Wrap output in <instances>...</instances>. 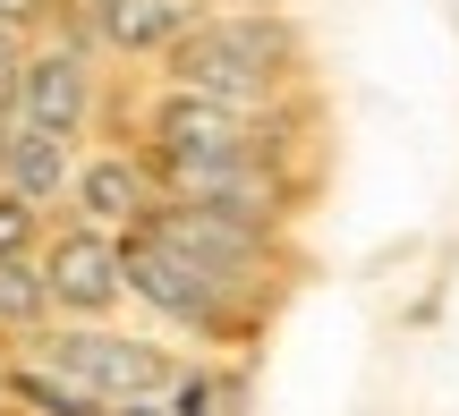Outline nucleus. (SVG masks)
I'll use <instances>...</instances> for the list:
<instances>
[{
	"mask_svg": "<svg viewBox=\"0 0 459 416\" xmlns=\"http://www.w3.org/2000/svg\"><path fill=\"white\" fill-rule=\"evenodd\" d=\"M17 68H26V60H17V43H9V26H0V111H9V94H17Z\"/></svg>",
	"mask_w": 459,
	"mask_h": 416,
	"instance_id": "nucleus-15",
	"label": "nucleus"
},
{
	"mask_svg": "<svg viewBox=\"0 0 459 416\" xmlns=\"http://www.w3.org/2000/svg\"><path fill=\"white\" fill-rule=\"evenodd\" d=\"M43 315H51L43 272H34L26 255H0V332H34Z\"/></svg>",
	"mask_w": 459,
	"mask_h": 416,
	"instance_id": "nucleus-13",
	"label": "nucleus"
},
{
	"mask_svg": "<svg viewBox=\"0 0 459 416\" xmlns=\"http://www.w3.org/2000/svg\"><path fill=\"white\" fill-rule=\"evenodd\" d=\"M17 128H51V136H77L85 111H94V77H85L77 51H43V60L17 68V94H9Z\"/></svg>",
	"mask_w": 459,
	"mask_h": 416,
	"instance_id": "nucleus-8",
	"label": "nucleus"
},
{
	"mask_svg": "<svg viewBox=\"0 0 459 416\" xmlns=\"http://www.w3.org/2000/svg\"><path fill=\"white\" fill-rule=\"evenodd\" d=\"M34 9H43V0H0V26H26Z\"/></svg>",
	"mask_w": 459,
	"mask_h": 416,
	"instance_id": "nucleus-16",
	"label": "nucleus"
},
{
	"mask_svg": "<svg viewBox=\"0 0 459 416\" xmlns=\"http://www.w3.org/2000/svg\"><path fill=\"white\" fill-rule=\"evenodd\" d=\"M9 400L26 416H102V400L85 383H68L60 366H43V357H17L9 366Z\"/></svg>",
	"mask_w": 459,
	"mask_h": 416,
	"instance_id": "nucleus-12",
	"label": "nucleus"
},
{
	"mask_svg": "<svg viewBox=\"0 0 459 416\" xmlns=\"http://www.w3.org/2000/svg\"><path fill=\"white\" fill-rule=\"evenodd\" d=\"M290 68H298V34L281 17H213V26H187L170 43L179 94L230 102V111H264L290 85Z\"/></svg>",
	"mask_w": 459,
	"mask_h": 416,
	"instance_id": "nucleus-1",
	"label": "nucleus"
},
{
	"mask_svg": "<svg viewBox=\"0 0 459 416\" xmlns=\"http://www.w3.org/2000/svg\"><path fill=\"white\" fill-rule=\"evenodd\" d=\"M170 204H204L221 221H247V230H281L290 221V187L264 162H204V170H162Z\"/></svg>",
	"mask_w": 459,
	"mask_h": 416,
	"instance_id": "nucleus-7",
	"label": "nucleus"
},
{
	"mask_svg": "<svg viewBox=\"0 0 459 416\" xmlns=\"http://www.w3.org/2000/svg\"><path fill=\"white\" fill-rule=\"evenodd\" d=\"M77 204H85V221H94V230H119V221H145L153 213V170L145 162H128V153H111V162H94V170H77Z\"/></svg>",
	"mask_w": 459,
	"mask_h": 416,
	"instance_id": "nucleus-9",
	"label": "nucleus"
},
{
	"mask_svg": "<svg viewBox=\"0 0 459 416\" xmlns=\"http://www.w3.org/2000/svg\"><path fill=\"white\" fill-rule=\"evenodd\" d=\"M119 289H128V298H145L162 323H179V332H204V340H230V332L247 323V315H238L247 298H230V289H221L204 264L170 255L162 238H145V230H128V247H119Z\"/></svg>",
	"mask_w": 459,
	"mask_h": 416,
	"instance_id": "nucleus-2",
	"label": "nucleus"
},
{
	"mask_svg": "<svg viewBox=\"0 0 459 416\" xmlns=\"http://www.w3.org/2000/svg\"><path fill=\"white\" fill-rule=\"evenodd\" d=\"M34 272H43V298L60 306V315H77V323H102L119 306V238L94 230V221H85V230H60Z\"/></svg>",
	"mask_w": 459,
	"mask_h": 416,
	"instance_id": "nucleus-6",
	"label": "nucleus"
},
{
	"mask_svg": "<svg viewBox=\"0 0 459 416\" xmlns=\"http://www.w3.org/2000/svg\"><path fill=\"white\" fill-rule=\"evenodd\" d=\"M77 136H51V128H9V153H0V179H9V196L26 204H51L68 179H77Z\"/></svg>",
	"mask_w": 459,
	"mask_h": 416,
	"instance_id": "nucleus-10",
	"label": "nucleus"
},
{
	"mask_svg": "<svg viewBox=\"0 0 459 416\" xmlns=\"http://www.w3.org/2000/svg\"><path fill=\"white\" fill-rule=\"evenodd\" d=\"M26 238H34V204L0 187V255H26Z\"/></svg>",
	"mask_w": 459,
	"mask_h": 416,
	"instance_id": "nucleus-14",
	"label": "nucleus"
},
{
	"mask_svg": "<svg viewBox=\"0 0 459 416\" xmlns=\"http://www.w3.org/2000/svg\"><path fill=\"white\" fill-rule=\"evenodd\" d=\"M34 357H43V366H60L68 383H85L102 408H119V400H162V391L179 383V366H170L153 340H136V332H102V323L51 332Z\"/></svg>",
	"mask_w": 459,
	"mask_h": 416,
	"instance_id": "nucleus-4",
	"label": "nucleus"
},
{
	"mask_svg": "<svg viewBox=\"0 0 459 416\" xmlns=\"http://www.w3.org/2000/svg\"><path fill=\"white\" fill-rule=\"evenodd\" d=\"M145 238H162L170 255H187V264H204L230 298H264V255H273V230H247V221H221L204 213V204H170L153 196V213L136 221Z\"/></svg>",
	"mask_w": 459,
	"mask_h": 416,
	"instance_id": "nucleus-5",
	"label": "nucleus"
},
{
	"mask_svg": "<svg viewBox=\"0 0 459 416\" xmlns=\"http://www.w3.org/2000/svg\"><path fill=\"white\" fill-rule=\"evenodd\" d=\"M281 128L264 111H230L204 94H170L153 111V170H204V162H273Z\"/></svg>",
	"mask_w": 459,
	"mask_h": 416,
	"instance_id": "nucleus-3",
	"label": "nucleus"
},
{
	"mask_svg": "<svg viewBox=\"0 0 459 416\" xmlns=\"http://www.w3.org/2000/svg\"><path fill=\"white\" fill-rule=\"evenodd\" d=\"M102 34L119 51H170L187 26H196V0H102Z\"/></svg>",
	"mask_w": 459,
	"mask_h": 416,
	"instance_id": "nucleus-11",
	"label": "nucleus"
}]
</instances>
